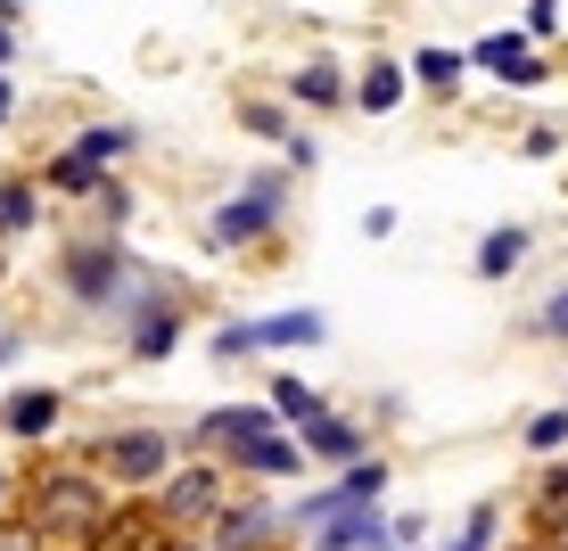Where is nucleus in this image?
<instances>
[{"mask_svg": "<svg viewBox=\"0 0 568 551\" xmlns=\"http://www.w3.org/2000/svg\"><path fill=\"white\" fill-rule=\"evenodd\" d=\"M115 486L100 478V469L83 461V452H26L17 461V519L33 527L50 551H91V535L115 519Z\"/></svg>", "mask_w": 568, "mask_h": 551, "instance_id": "1", "label": "nucleus"}, {"mask_svg": "<svg viewBox=\"0 0 568 551\" xmlns=\"http://www.w3.org/2000/svg\"><path fill=\"white\" fill-rule=\"evenodd\" d=\"M288 206H297V173H288V165H247L240 190H223V198L206 206V231H199V239H206L214 255L272 264V255L288 247Z\"/></svg>", "mask_w": 568, "mask_h": 551, "instance_id": "2", "label": "nucleus"}, {"mask_svg": "<svg viewBox=\"0 0 568 551\" xmlns=\"http://www.w3.org/2000/svg\"><path fill=\"white\" fill-rule=\"evenodd\" d=\"M149 280V255H132L124 239H108V231H74V239H58L50 255V288L67 313H83V322H124L132 288Z\"/></svg>", "mask_w": 568, "mask_h": 551, "instance_id": "3", "label": "nucleus"}, {"mask_svg": "<svg viewBox=\"0 0 568 551\" xmlns=\"http://www.w3.org/2000/svg\"><path fill=\"white\" fill-rule=\"evenodd\" d=\"M74 452L100 469L115 494H156V486L190 461V452H182V428H165V420H100Z\"/></svg>", "mask_w": 568, "mask_h": 551, "instance_id": "4", "label": "nucleus"}, {"mask_svg": "<svg viewBox=\"0 0 568 551\" xmlns=\"http://www.w3.org/2000/svg\"><path fill=\"white\" fill-rule=\"evenodd\" d=\"M231 494H240V478H231L223 461H182L149 502H156V519H165L173 535H206V527L223 519V502H231Z\"/></svg>", "mask_w": 568, "mask_h": 551, "instance_id": "5", "label": "nucleus"}, {"mask_svg": "<svg viewBox=\"0 0 568 551\" xmlns=\"http://www.w3.org/2000/svg\"><path fill=\"white\" fill-rule=\"evenodd\" d=\"M214 551H288L297 535H288V502H272L264 486H240V494L223 502V519L206 527Z\"/></svg>", "mask_w": 568, "mask_h": 551, "instance_id": "6", "label": "nucleus"}, {"mask_svg": "<svg viewBox=\"0 0 568 551\" xmlns=\"http://www.w3.org/2000/svg\"><path fill=\"white\" fill-rule=\"evenodd\" d=\"M67 387H50V379H33V387H9L0 396V437L9 445H26V452H42L58 428H67Z\"/></svg>", "mask_w": 568, "mask_h": 551, "instance_id": "7", "label": "nucleus"}, {"mask_svg": "<svg viewBox=\"0 0 568 551\" xmlns=\"http://www.w3.org/2000/svg\"><path fill=\"white\" fill-rule=\"evenodd\" d=\"M281 100L297 115H338V108H355V74H346L329 50H313V58H297V67L281 74Z\"/></svg>", "mask_w": 568, "mask_h": 551, "instance_id": "8", "label": "nucleus"}, {"mask_svg": "<svg viewBox=\"0 0 568 551\" xmlns=\"http://www.w3.org/2000/svg\"><path fill=\"white\" fill-rule=\"evenodd\" d=\"M297 445H305V461H313V469H329V478L379 452V445H371V420H355V411H338V404H329L322 420H305V428H297Z\"/></svg>", "mask_w": 568, "mask_h": 551, "instance_id": "9", "label": "nucleus"}, {"mask_svg": "<svg viewBox=\"0 0 568 551\" xmlns=\"http://www.w3.org/2000/svg\"><path fill=\"white\" fill-rule=\"evenodd\" d=\"M223 469H231V478H240V486H281V478H305V445L297 437H288V428H272V437H247V445H231L223 452Z\"/></svg>", "mask_w": 568, "mask_h": 551, "instance_id": "10", "label": "nucleus"}, {"mask_svg": "<svg viewBox=\"0 0 568 551\" xmlns=\"http://www.w3.org/2000/svg\"><path fill=\"white\" fill-rule=\"evenodd\" d=\"M165 543H173V527L156 519L149 494H124V502H115V519L91 535V551H165Z\"/></svg>", "mask_w": 568, "mask_h": 551, "instance_id": "11", "label": "nucleus"}, {"mask_svg": "<svg viewBox=\"0 0 568 551\" xmlns=\"http://www.w3.org/2000/svg\"><path fill=\"white\" fill-rule=\"evenodd\" d=\"M404 67H413V91H428V100L437 108H454L462 91H469V50H445V42H420L413 58H404Z\"/></svg>", "mask_w": 568, "mask_h": 551, "instance_id": "12", "label": "nucleus"}, {"mask_svg": "<svg viewBox=\"0 0 568 551\" xmlns=\"http://www.w3.org/2000/svg\"><path fill=\"white\" fill-rule=\"evenodd\" d=\"M404 100H413V67H404V58H387V50H371L363 74H355V108H363V115H396Z\"/></svg>", "mask_w": 568, "mask_h": 551, "instance_id": "13", "label": "nucleus"}, {"mask_svg": "<svg viewBox=\"0 0 568 551\" xmlns=\"http://www.w3.org/2000/svg\"><path fill=\"white\" fill-rule=\"evenodd\" d=\"M527 255H536V231H527V223H495L478 247H469V272H478L486 288H503V280L527 264Z\"/></svg>", "mask_w": 568, "mask_h": 551, "instance_id": "14", "label": "nucleus"}, {"mask_svg": "<svg viewBox=\"0 0 568 551\" xmlns=\"http://www.w3.org/2000/svg\"><path fill=\"white\" fill-rule=\"evenodd\" d=\"M42 173H0V247H17V239H33L42 231Z\"/></svg>", "mask_w": 568, "mask_h": 551, "instance_id": "15", "label": "nucleus"}, {"mask_svg": "<svg viewBox=\"0 0 568 551\" xmlns=\"http://www.w3.org/2000/svg\"><path fill=\"white\" fill-rule=\"evenodd\" d=\"M67 149H74V156H91L100 173H124L132 156H141V124H124V115H100V124H83Z\"/></svg>", "mask_w": 568, "mask_h": 551, "instance_id": "16", "label": "nucleus"}, {"mask_svg": "<svg viewBox=\"0 0 568 551\" xmlns=\"http://www.w3.org/2000/svg\"><path fill=\"white\" fill-rule=\"evenodd\" d=\"M329 338V313L322 305H288V313H264L256 322V346L264 354H297V346H322Z\"/></svg>", "mask_w": 568, "mask_h": 551, "instance_id": "17", "label": "nucleus"}, {"mask_svg": "<svg viewBox=\"0 0 568 551\" xmlns=\"http://www.w3.org/2000/svg\"><path fill=\"white\" fill-rule=\"evenodd\" d=\"M231 124H240L247 141H272V149H281L288 132H297V108H288L281 91H247V100H231Z\"/></svg>", "mask_w": 568, "mask_h": 551, "instance_id": "18", "label": "nucleus"}, {"mask_svg": "<svg viewBox=\"0 0 568 551\" xmlns=\"http://www.w3.org/2000/svg\"><path fill=\"white\" fill-rule=\"evenodd\" d=\"M264 404H272V420H281L288 437H297L305 420H322V411H329V396H322V387H305L297 370H272V379H264Z\"/></svg>", "mask_w": 568, "mask_h": 551, "instance_id": "19", "label": "nucleus"}, {"mask_svg": "<svg viewBox=\"0 0 568 551\" xmlns=\"http://www.w3.org/2000/svg\"><path fill=\"white\" fill-rule=\"evenodd\" d=\"M132 214H141V190H132L124 173H108V182L83 198V231H108V239H124V231H132Z\"/></svg>", "mask_w": 568, "mask_h": 551, "instance_id": "20", "label": "nucleus"}, {"mask_svg": "<svg viewBox=\"0 0 568 551\" xmlns=\"http://www.w3.org/2000/svg\"><path fill=\"white\" fill-rule=\"evenodd\" d=\"M33 173H42V190H50V198H74V206H83L91 190L108 182V173L91 165V156H74V149H50V156H42V165H33Z\"/></svg>", "mask_w": 568, "mask_h": 551, "instance_id": "21", "label": "nucleus"}, {"mask_svg": "<svg viewBox=\"0 0 568 551\" xmlns=\"http://www.w3.org/2000/svg\"><path fill=\"white\" fill-rule=\"evenodd\" d=\"M519 58H536V42H527V25H495V33H478V42H469V74H511Z\"/></svg>", "mask_w": 568, "mask_h": 551, "instance_id": "22", "label": "nucleus"}, {"mask_svg": "<svg viewBox=\"0 0 568 551\" xmlns=\"http://www.w3.org/2000/svg\"><path fill=\"white\" fill-rule=\"evenodd\" d=\"M560 510H568V452L560 461H536V478H527V527L560 519Z\"/></svg>", "mask_w": 568, "mask_h": 551, "instance_id": "23", "label": "nucleus"}, {"mask_svg": "<svg viewBox=\"0 0 568 551\" xmlns=\"http://www.w3.org/2000/svg\"><path fill=\"white\" fill-rule=\"evenodd\" d=\"M445 551H503V502L478 494L462 510V527H454V543H445Z\"/></svg>", "mask_w": 568, "mask_h": 551, "instance_id": "24", "label": "nucleus"}, {"mask_svg": "<svg viewBox=\"0 0 568 551\" xmlns=\"http://www.w3.org/2000/svg\"><path fill=\"white\" fill-rule=\"evenodd\" d=\"M519 445L536 452V461H560V452H568V404H544V411H527Z\"/></svg>", "mask_w": 568, "mask_h": 551, "instance_id": "25", "label": "nucleus"}, {"mask_svg": "<svg viewBox=\"0 0 568 551\" xmlns=\"http://www.w3.org/2000/svg\"><path fill=\"white\" fill-rule=\"evenodd\" d=\"M206 354L214 363H256V322H214V338H206Z\"/></svg>", "mask_w": 568, "mask_h": 551, "instance_id": "26", "label": "nucleus"}, {"mask_svg": "<svg viewBox=\"0 0 568 551\" xmlns=\"http://www.w3.org/2000/svg\"><path fill=\"white\" fill-rule=\"evenodd\" d=\"M519 329H527V338H560V346H568V280H560V288H552V297H544L536 313H527Z\"/></svg>", "mask_w": 568, "mask_h": 551, "instance_id": "27", "label": "nucleus"}, {"mask_svg": "<svg viewBox=\"0 0 568 551\" xmlns=\"http://www.w3.org/2000/svg\"><path fill=\"white\" fill-rule=\"evenodd\" d=\"M281 165H288V173H297V182H305V173L322 165V141H313V132L297 124V132H288V141H281Z\"/></svg>", "mask_w": 568, "mask_h": 551, "instance_id": "28", "label": "nucleus"}, {"mask_svg": "<svg viewBox=\"0 0 568 551\" xmlns=\"http://www.w3.org/2000/svg\"><path fill=\"white\" fill-rule=\"evenodd\" d=\"M560 9L568 0H527V42H560Z\"/></svg>", "mask_w": 568, "mask_h": 551, "instance_id": "29", "label": "nucleus"}, {"mask_svg": "<svg viewBox=\"0 0 568 551\" xmlns=\"http://www.w3.org/2000/svg\"><path fill=\"white\" fill-rule=\"evenodd\" d=\"M17 17H26V0H0V74L17 67V50H26V33H17Z\"/></svg>", "mask_w": 568, "mask_h": 551, "instance_id": "30", "label": "nucleus"}, {"mask_svg": "<svg viewBox=\"0 0 568 551\" xmlns=\"http://www.w3.org/2000/svg\"><path fill=\"white\" fill-rule=\"evenodd\" d=\"M568 149V124H527L519 132V156H560Z\"/></svg>", "mask_w": 568, "mask_h": 551, "instance_id": "31", "label": "nucleus"}, {"mask_svg": "<svg viewBox=\"0 0 568 551\" xmlns=\"http://www.w3.org/2000/svg\"><path fill=\"white\" fill-rule=\"evenodd\" d=\"M544 83H552V58H544V50H536V58H519V67L503 74V91H544Z\"/></svg>", "mask_w": 568, "mask_h": 551, "instance_id": "32", "label": "nucleus"}, {"mask_svg": "<svg viewBox=\"0 0 568 551\" xmlns=\"http://www.w3.org/2000/svg\"><path fill=\"white\" fill-rule=\"evenodd\" d=\"M0 551H50V543H42V535H33V527L9 510V519H0Z\"/></svg>", "mask_w": 568, "mask_h": 551, "instance_id": "33", "label": "nucleus"}, {"mask_svg": "<svg viewBox=\"0 0 568 551\" xmlns=\"http://www.w3.org/2000/svg\"><path fill=\"white\" fill-rule=\"evenodd\" d=\"M428 543V519L420 510H396V551H420Z\"/></svg>", "mask_w": 568, "mask_h": 551, "instance_id": "34", "label": "nucleus"}, {"mask_svg": "<svg viewBox=\"0 0 568 551\" xmlns=\"http://www.w3.org/2000/svg\"><path fill=\"white\" fill-rule=\"evenodd\" d=\"M527 543H544V551H568V510H560V519H544V527H527Z\"/></svg>", "mask_w": 568, "mask_h": 551, "instance_id": "35", "label": "nucleus"}, {"mask_svg": "<svg viewBox=\"0 0 568 551\" xmlns=\"http://www.w3.org/2000/svg\"><path fill=\"white\" fill-rule=\"evenodd\" d=\"M363 239H396V206H371L363 214Z\"/></svg>", "mask_w": 568, "mask_h": 551, "instance_id": "36", "label": "nucleus"}, {"mask_svg": "<svg viewBox=\"0 0 568 551\" xmlns=\"http://www.w3.org/2000/svg\"><path fill=\"white\" fill-rule=\"evenodd\" d=\"M17 108H26V100H17V83H9V74H0V132L17 124Z\"/></svg>", "mask_w": 568, "mask_h": 551, "instance_id": "37", "label": "nucleus"}, {"mask_svg": "<svg viewBox=\"0 0 568 551\" xmlns=\"http://www.w3.org/2000/svg\"><path fill=\"white\" fill-rule=\"evenodd\" d=\"M17 510V469H0V519Z\"/></svg>", "mask_w": 568, "mask_h": 551, "instance_id": "38", "label": "nucleus"}, {"mask_svg": "<svg viewBox=\"0 0 568 551\" xmlns=\"http://www.w3.org/2000/svg\"><path fill=\"white\" fill-rule=\"evenodd\" d=\"M165 551H214V543H206V535H173Z\"/></svg>", "mask_w": 568, "mask_h": 551, "instance_id": "39", "label": "nucleus"}, {"mask_svg": "<svg viewBox=\"0 0 568 551\" xmlns=\"http://www.w3.org/2000/svg\"><path fill=\"white\" fill-rule=\"evenodd\" d=\"M0 288H9V247H0Z\"/></svg>", "mask_w": 568, "mask_h": 551, "instance_id": "40", "label": "nucleus"}, {"mask_svg": "<svg viewBox=\"0 0 568 551\" xmlns=\"http://www.w3.org/2000/svg\"><path fill=\"white\" fill-rule=\"evenodd\" d=\"M511 551H544V543H511Z\"/></svg>", "mask_w": 568, "mask_h": 551, "instance_id": "41", "label": "nucleus"}, {"mask_svg": "<svg viewBox=\"0 0 568 551\" xmlns=\"http://www.w3.org/2000/svg\"><path fill=\"white\" fill-rule=\"evenodd\" d=\"M0 329H9V322H0Z\"/></svg>", "mask_w": 568, "mask_h": 551, "instance_id": "42", "label": "nucleus"}]
</instances>
